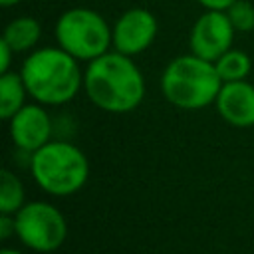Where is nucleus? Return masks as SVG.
<instances>
[{"label":"nucleus","mask_w":254,"mask_h":254,"mask_svg":"<svg viewBox=\"0 0 254 254\" xmlns=\"http://www.w3.org/2000/svg\"><path fill=\"white\" fill-rule=\"evenodd\" d=\"M16 52L0 38V73H6V71H10V64H12V56H14Z\"/></svg>","instance_id":"nucleus-17"},{"label":"nucleus","mask_w":254,"mask_h":254,"mask_svg":"<svg viewBox=\"0 0 254 254\" xmlns=\"http://www.w3.org/2000/svg\"><path fill=\"white\" fill-rule=\"evenodd\" d=\"M111 32H113V50L133 58L143 54L147 48H151V44L159 34V22L151 10L133 6L115 20Z\"/></svg>","instance_id":"nucleus-8"},{"label":"nucleus","mask_w":254,"mask_h":254,"mask_svg":"<svg viewBox=\"0 0 254 254\" xmlns=\"http://www.w3.org/2000/svg\"><path fill=\"white\" fill-rule=\"evenodd\" d=\"M28 89L26 83L20 75V71H6L0 73V117L2 119H10L14 113H18L26 103Z\"/></svg>","instance_id":"nucleus-12"},{"label":"nucleus","mask_w":254,"mask_h":254,"mask_svg":"<svg viewBox=\"0 0 254 254\" xmlns=\"http://www.w3.org/2000/svg\"><path fill=\"white\" fill-rule=\"evenodd\" d=\"M83 89L95 107L109 113H129L145 97V77L131 56L109 50L87 62Z\"/></svg>","instance_id":"nucleus-1"},{"label":"nucleus","mask_w":254,"mask_h":254,"mask_svg":"<svg viewBox=\"0 0 254 254\" xmlns=\"http://www.w3.org/2000/svg\"><path fill=\"white\" fill-rule=\"evenodd\" d=\"M12 234H16V216L0 212V240H8Z\"/></svg>","instance_id":"nucleus-16"},{"label":"nucleus","mask_w":254,"mask_h":254,"mask_svg":"<svg viewBox=\"0 0 254 254\" xmlns=\"http://www.w3.org/2000/svg\"><path fill=\"white\" fill-rule=\"evenodd\" d=\"M30 169L38 187L54 196L81 190L89 177L85 153L67 141H48L30 155Z\"/></svg>","instance_id":"nucleus-4"},{"label":"nucleus","mask_w":254,"mask_h":254,"mask_svg":"<svg viewBox=\"0 0 254 254\" xmlns=\"http://www.w3.org/2000/svg\"><path fill=\"white\" fill-rule=\"evenodd\" d=\"M234 34L236 30L226 10H204L190 28L189 46L194 56L216 62L224 52L232 48Z\"/></svg>","instance_id":"nucleus-7"},{"label":"nucleus","mask_w":254,"mask_h":254,"mask_svg":"<svg viewBox=\"0 0 254 254\" xmlns=\"http://www.w3.org/2000/svg\"><path fill=\"white\" fill-rule=\"evenodd\" d=\"M16 236L36 252L58 250L67 236V222L60 208L50 202H26L16 214Z\"/></svg>","instance_id":"nucleus-6"},{"label":"nucleus","mask_w":254,"mask_h":254,"mask_svg":"<svg viewBox=\"0 0 254 254\" xmlns=\"http://www.w3.org/2000/svg\"><path fill=\"white\" fill-rule=\"evenodd\" d=\"M218 115L234 127L254 125V85L246 79L224 81L216 95Z\"/></svg>","instance_id":"nucleus-10"},{"label":"nucleus","mask_w":254,"mask_h":254,"mask_svg":"<svg viewBox=\"0 0 254 254\" xmlns=\"http://www.w3.org/2000/svg\"><path fill=\"white\" fill-rule=\"evenodd\" d=\"M204 10H226L236 0H196Z\"/></svg>","instance_id":"nucleus-18"},{"label":"nucleus","mask_w":254,"mask_h":254,"mask_svg":"<svg viewBox=\"0 0 254 254\" xmlns=\"http://www.w3.org/2000/svg\"><path fill=\"white\" fill-rule=\"evenodd\" d=\"M54 36L58 46L77 62H91L113 46V32L107 20L85 6H75L60 14Z\"/></svg>","instance_id":"nucleus-5"},{"label":"nucleus","mask_w":254,"mask_h":254,"mask_svg":"<svg viewBox=\"0 0 254 254\" xmlns=\"http://www.w3.org/2000/svg\"><path fill=\"white\" fill-rule=\"evenodd\" d=\"M42 38V26L32 16H18L10 20L2 32V40L16 52H30Z\"/></svg>","instance_id":"nucleus-11"},{"label":"nucleus","mask_w":254,"mask_h":254,"mask_svg":"<svg viewBox=\"0 0 254 254\" xmlns=\"http://www.w3.org/2000/svg\"><path fill=\"white\" fill-rule=\"evenodd\" d=\"M24 204L26 202H24L22 181L10 169H2V175H0V212L16 214Z\"/></svg>","instance_id":"nucleus-14"},{"label":"nucleus","mask_w":254,"mask_h":254,"mask_svg":"<svg viewBox=\"0 0 254 254\" xmlns=\"http://www.w3.org/2000/svg\"><path fill=\"white\" fill-rule=\"evenodd\" d=\"M214 67L224 81H238V79H246L250 69H252V60L246 52L242 50H234L230 48L228 52H224L216 62H214Z\"/></svg>","instance_id":"nucleus-13"},{"label":"nucleus","mask_w":254,"mask_h":254,"mask_svg":"<svg viewBox=\"0 0 254 254\" xmlns=\"http://www.w3.org/2000/svg\"><path fill=\"white\" fill-rule=\"evenodd\" d=\"M226 14L236 32H250L254 30V6L248 0H236L226 8Z\"/></svg>","instance_id":"nucleus-15"},{"label":"nucleus","mask_w":254,"mask_h":254,"mask_svg":"<svg viewBox=\"0 0 254 254\" xmlns=\"http://www.w3.org/2000/svg\"><path fill=\"white\" fill-rule=\"evenodd\" d=\"M20 75L28 95L42 105H64L83 87L79 62L60 46L34 50L22 64Z\"/></svg>","instance_id":"nucleus-2"},{"label":"nucleus","mask_w":254,"mask_h":254,"mask_svg":"<svg viewBox=\"0 0 254 254\" xmlns=\"http://www.w3.org/2000/svg\"><path fill=\"white\" fill-rule=\"evenodd\" d=\"M222 79L214 62L185 54L167 64L161 75V91L179 109H202L216 101Z\"/></svg>","instance_id":"nucleus-3"},{"label":"nucleus","mask_w":254,"mask_h":254,"mask_svg":"<svg viewBox=\"0 0 254 254\" xmlns=\"http://www.w3.org/2000/svg\"><path fill=\"white\" fill-rule=\"evenodd\" d=\"M10 139L24 153H36L52 137V119L42 103L24 105L10 119Z\"/></svg>","instance_id":"nucleus-9"},{"label":"nucleus","mask_w":254,"mask_h":254,"mask_svg":"<svg viewBox=\"0 0 254 254\" xmlns=\"http://www.w3.org/2000/svg\"><path fill=\"white\" fill-rule=\"evenodd\" d=\"M22 0H0V4L4 6V8H12V6H16V4H20Z\"/></svg>","instance_id":"nucleus-19"},{"label":"nucleus","mask_w":254,"mask_h":254,"mask_svg":"<svg viewBox=\"0 0 254 254\" xmlns=\"http://www.w3.org/2000/svg\"><path fill=\"white\" fill-rule=\"evenodd\" d=\"M0 254H22V252H18V250H14V248H2Z\"/></svg>","instance_id":"nucleus-20"}]
</instances>
